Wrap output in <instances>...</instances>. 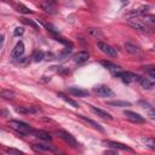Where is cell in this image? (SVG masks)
Returning <instances> with one entry per match:
<instances>
[{
  "label": "cell",
  "mask_w": 155,
  "mask_h": 155,
  "mask_svg": "<svg viewBox=\"0 0 155 155\" xmlns=\"http://www.w3.org/2000/svg\"><path fill=\"white\" fill-rule=\"evenodd\" d=\"M54 133H56L61 139H63L68 145H70V147H73V148H78V147H79V143L76 142V139L74 138V136H71L69 132H67V131H64V130H56Z\"/></svg>",
  "instance_id": "7a4b0ae2"
},
{
  "label": "cell",
  "mask_w": 155,
  "mask_h": 155,
  "mask_svg": "<svg viewBox=\"0 0 155 155\" xmlns=\"http://www.w3.org/2000/svg\"><path fill=\"white\" fill-rule=\"evenodd\" d=\"M17 7H18V11H19V12H22V13H31V11H30L28 7H25V6L21 5V4H19Z\"/></svg>",
  "instance_id": "1f68e13d"
},
{
  "label": "cell",
  "mask_w": 155,
  "mask_h": 155,
  "mask_svg": "<svg viewBox=\"0 0 155 155\" xmlns=\"http://www.w3.org/2000/svg\"><path fill=\"white\" fill-rule=\"evenodd\" d=\"M39 6L47 13H54V6L53 2H51L50 0H41L39 2Z\"/></svg>",
  "instance_id": "4fadbf2b"
},
{
  "label": "cell",
  "mask_w": 155,
  "mask_h": 155,
  "mask_svg": "<svg viewBox=\"0 0 155 155\" xmlns=\"http://www.w3.org/2000/svg\"><path fill=\"white\" fill-rule=\"evenodd\" d=\"M101 64H102L104 68H107L109 71H111V74H113V75H116L119 71H121V70H122L119 65H116V64H114V63H111V62H109V61H102V62H101Z\"/></svg>",
  "instance_id": "8fae6325"
},
{
  "label": "cell",
  "mask_w": 155,
  "mask_h": 155,
  "mask_svg": "<svg viewBox=\"0 0 155 155\" xmlns=\"http://www.w3.org/2000/svg\"><path fill=\"white\" fill-rule=\"evenodd\" d=\"M31 149L35 150V151H50V153H54L57 151L52 145H46V144H41V143H38V144H33L31 145Z\"/></svg>",
  "instance_id": "7c38bea8"
},
{
  "label": "cell",
  "mask_w": 155,
  "mask_h": 155,
  "mask_svg": "<svg viewBox=\"0 0 155 155\" xmlns=\"http://www.w3.org/2000/svg\"><path fill=\"white\" fill-rule=\"evenodd\" d=\"M23 53H24V44L22 41H18L11 51V56L13 58H19V57L23 56Z\"/></svg>",
  "instance_id": "30bf717a"
},
{
  "label": "cell",
  "mask_w": 155,
  "mask_h": 155,
  "mask_svg": "<svg viewBox=\"0 0 155 155\" xmlns=\"http://www.w3.org/2000/svg\"><path fill=\"white\" fill-rule=\"evenodd\" d=\"M87 31H88L91 35H93L94 38H101V36H102V31H101L98 28H88Z\"/></svg>",
  "instance_id": "4316f807"
},
{
  "label": "cell",
  "mask_w": 155,
  "mask_h": 155,
  "mask_svg": "<svg viewBox=\"0 0 155 155\" xmlns=\"http://www.w3.org/2000/svg\"><path fill=\"white\" fill-rule=\"evenodd\" d=\"M143 22L149 27L155 29V16L153 15H143Z\"/></svg>",
  "instance_id": "ffe728a7"
},
{
  "label": "cell",
  "mask_w": 155,
  "mask_h": 155,
  "mask_svg": "<svg viewBox=\"0 0 155 155\" xmlns=\"http://www.w3.org/2000/svg\"><path fill=\"white\" fill-rule=\"evenodd\" d=\"M148 6H140V7H138V8H134V10H131L130 12H127L126 15H125V18H136V17H138V16H143V15H145V12L148 11Z\"/></svg>",
  "instance_id": "ba28073f"
},
{
  "label": "cell",
  "mask_w": 155,
  "mask_h": 155,
  "mask_svg": "<svg viewBox=\"0 0 155 155\" xmlns=\"http://www.w3.org/2000/svg\"><path fill=\"white\" fill-rule=\"evenodd\" d=\"M127 24L136 29V30H140V31H148L149 30V27L143 22V21H139L137 18H128L127 19Z\"/></svg>",
  "instance_id": "5b68a950"
},
{
  "label": "cell",
  "mask_w": 155,
  "mask_h": 155,
  "mask_svg": "<svg viewBox=\"0 0 155 155\" xmlns=\"http://www.w3.org/2000/svg\"><path fill=\"white\" fill-rule=\"evenodd\" d=\"M56 40H57V41H59V42H62V44H64V45H71L69 41L64 40V39H63V38H61V36H56Z\"/></svg>",
  "instance_id": "e575fe53"
},
{
  "label": "cell",
  "mask_w": 155,
  "mask_h": 155,
  "mask_svg": "<svg viewBox=\"0 0 155 155\" xmlns=\"http://www.w3.org/2000/svg\"><path fill=\"white\" fill-rule=\"evenodd\" d=\"M145 70H147V73L155 80V67H148Z\"/></svg>",
  "instance_id": "d6a6232c"
},
{
  "label": "cell",
  "mask_w": 155,
  "mask_h": 155,
  "mask_svg": "<svg viewBox=\"0 0 155 155\" xmlns=\"http://www.w3.org/2000/svg\"><path fill=\"white\" fill-rule=\"evenodd\" d=\"M115 76H116V78H120L125 84H131V82H133V81H137V82H138L139 79H140L139 75H137V74H134V73H131V71H124V70L119 71Z\"/></svg>",
  "instance_id": "3957f363"
},
{
  "label": "cell",
  "mask_w": 155,
  "mask_h": 155,
  "mask_svg": "<svg viewBox=\"0 0 155 155\" xmlns=\"http://www.w3.org/2000/svg\"><path fill=\"white\" fill-rule=\"evenodd\" d=\"M125 48H126V51H127L128 53H131V54H133V56H142L140 48H139L138 46L131 44V42H125Z\"/></svg>",
  "instance_id": "5bb4252c"
},
{
  "label": "cell",
  "mask_w": 155,
  "mask_h": 155,
  "mask_svg": "<svg viewBox=\"0 0 155 155\" xmlns=\"http://www.w3.org/2000/svg\"><path fill=\"white\" fill-rule=\"evenodd\" d=\"M5 151H6L7 154H15V155H21V154H23V151L17 150V149H13V148H6Z\"/></svg>",
  "instance_id": "f546056e"
},
{
  "label": "cell",
  "mask_w": 155,
  "mask_h": 155,
  "mask_svg": "<svg viewBox=\"0 0 155 155\" xmlns=\"http://www.w3.org/2000/svg\"><path fill=\"white\" fill-rule=\"evenodd\" d=\"M88 57H90V54H88L87 51H79L78 53L74 54L73 59H74L75 63H84L88 59Z\"/></svg>",
  "instance_id": "9a60e30c"
},
{
  "label": "cell",
  "mask_w": 155,
  "mask_h": 155,
  "mask_svg": "<svg viewBox=\"0 0 155 155\" xmlns=\"http://www.w3.org/2000/svg\"><path fill=\"white\" fill-rule=\"evenodd\" d=\"M103 144H105L107 147L114 148V149H120V150H126V151H133V149H131L128 145L119 143V142H114V140H103Z\"/></svg>",
  "instance_id": "9c48e42d"
},
{
  "label": "cell",
  "mask_w": 155,
  "mask_h": 155,
  "mask_svg": "<svg viewBox=\"0 0 155 155\" xmlns=\"http://www.w3.org/2000/svg\"><path fill=\"white\" fill-rule=\"evenodd\" d=\"M138 82L142 85L143 88H151V87H153V82L149 81V79H147V78H142V76H140V79H139Z\"/></svg>",
  "instance_id": "cb8c5ba5"
},
{
  "label": "cell",
  "mask_w": 155,
  "mask_h": 155,
  "mask_svg": "<svg viewBox=\"0 0 155 155\" xmlns=\"http://www.w3.org/2000/svg\"><path fill=\"white\" fill-rule=\"evenodd\" d=\"M4 44H5V36H4V35H1V48L4 47Z\"/></svg>",
  "instance_id": "d590c367"
},
{
  "label": "cell",
  "mask_w": 155,
  "mask_h": 155,
  "mask_svg": "<svg viewBox=\"0 0 155 155\" xmlns=\"http://www.w3.org/2000/svg\"><path fill=\"white\" fill-rule=\"evenodd\" d=\"M148 116H149V119H150V120L155 121V109L149 110V111H148Z\"/></svg>",
  "instance_id": "836d02e7"
},
{
  "label": "cell",
  "mask_w": 155,
  "mask_h": 155,
  "mask_svg": "<svg viewBox=\"0 0 155 155\" xmlns=\"http://www.w3.org/2000/svg\"><path fill=\"white\" fill-rule=\"evenodd\" d=\"M91 110H92L94 114H97V116H99V117H102V119L113 120V116H111L108 111H105V110H103V109H99V108H96V107H92V105H91Z\"/></svg>",
  "instance_id": "2e32d148"
},
{
  "label": "cell",
  "mask_w": 155,
  "mask_h": 155,
  "mask_svg": "<svg viewBox=\"0 0 155 155\" xmlns=\"http://www.w3.org/2000/svg\"><path fill=\"white\" fill-rule=\"evenodd\" d=\"M0 96H1L4 99H12V98L15 97V93H13L12 91H10V90H2L1 93H0Z\"/></svg>",
  "instance_id": "d4e9b609"
},
{
  "label": "cell",
  "mask_w": 155,
  "mask_h": 155,
  "mask_svg": "<svg viewBox=\"0 0 155 155\" xmlns=\"http://www.w3.org/2000/svg\"><path fill=\"white\" fill-rule=\"evenodd\" d=\"M108 105H113V107H130L131 103L130 102H125V101H109L107 102Z\"/></svg>",
  "instance_id": "7402d4cb"
},
{
  "label": "cell",
  "mask_w": 155,
  "mask_h": 155,
  "mask_svg": "<svg viewBox=\"0 0 155 155\" xmlns=\"http://www.w3.org/2000/svg\"><path fill=\"white\" fill-rule=\"evenodd\" d=\"M22 21L25 23V24H28V25H30V27H33L35 30H39L40 28H39V25L34 22V21H31V19H27V18H22Z\"/></svg>",
  "instance_id": "83f0119b"
},
{
  "label": "cell",
  "mask_w": 155,
  "mask_h": 155,
  "mask_svg": "<svg viewBox=\"0 0 155 155\" xmlns=\"http://www.w3.org/2000/svg\"><path fill=\"white\" fill-rule=\"evenodd\" d=\"M97 46L98 48L107 56H110V57H116L117 56V52H116V48H114L111 45L107 44V42H103V41H98L97 42Z\"/></svg>",
  "instance_id": "277c9868"
},
{
  "label": "cell",
  "mask_w": 155,
  "mask_h": 155,
  "mask_svg": "<svg viewBox=\"0 0 155 155\" xmlns=\"http://www.w3.org/2000/svg\"><path fill=\"white\" fill-rule=\"evenodd\" d=\"M31 133H33L36 138H40V139H42V140H51V139H52V137L50 136V133L46 132V131H42V130H33Z\"/></svg>",
  "instance_id": "e0dca14e"
},
{
  "label": "cell",
  "mask_w": 155,
  "mask_h": 155,
  "mask_svg": "<svg viewBox=\"0 0 155 155\" xmlns=\"http://www.w3.org/2000/svg\"><path fill=\"white\" fill-rule=\"evenodd\" d=\"M44 58H45V53H44L42 51H35L34 54H33L34 62H40V61H42Z\"/></svg>",
  "instance_id": "484cf974"
},
{
  "label": "cell",
  "mask_w": 155,
  "mask_h": 155,
  "mask_svg": "<svg viewBox=\"0 0 155 155\" xmlns=\"http://www.w3.org/2000/svg\"><path fill=\"white\" fill-rule=\"evenodd\" d=\"M93 92L101 97H111L114 94L113 90L110 87H108L107 85H98V86L93 87Z\"/></svg>",
  "instance_id": "8992f818"
},
{
  "label": "cell",
  "mask_w": 155,
  "mask_h": 155,
  "mask_svg": "<svg viewBox=\"0 0 155 155\" xmlns=\"http://www.w3.org/2000/svg\"><path fill=\"white\" fill-rule=\"evenodd\" d=\"M8 126L12 130H15L16 132H18L19 134H23V136L28 134V133H31V131H33L28 124H25L23 121H19V120H11V121H8Z\"/></svg>",
  "instance_id": "6da1fadb"
},
{
  "label": "cell",
  "mask_w": 155,
  "mask_h": 155,
  "mask_svg": "<svg viewBox=\"0 0 155 155\" xmlns=\"http://www.w3.org/2000/svg\"><path fill=\"white\" fill-rule=\"evenodd\" d=\"M79 117L80 119H82L84 121H86L87 124H90L93 128H96V130H98L99 132H104V128L98 124V122H96V121H93V120H91V119H88V117H86V116H84V115H79Z\"/></svg>",
  "instance_id": "d6986e66"
},
{
  "label": "cell",
  "mask_w": 155,
  "mask_h": 155,
  "mask_svg": "<svg viewBox=\"0 0 155 155\" xmlns=\"http://www.w3.org/2000/svg\"><path fill=\"white\" fill-rule=\"evenodd\" d=\"M16 111L19 114H29V107H16Z\"/></svg>",
  "instance_id": "f1b7e54d"
},
{
  "label": "cell",
  "mask_w": 155,
  "mask_h": 155,
  "mask_svg": "<svg viewBox=\"0 0 155 155\" xmlns=\"http://www.w3.org/2000/svg\"><path fill=\"white\" fill-rule=\"evenodd\" d=\"M69 92L73 93L74 96H78V97H85V96L88 94V91L81 90V88H78V87H69Z\"/></svg>",
  "instance_id": "44dd1931"
},
{
  "label": "cell",
  "mask_w": 155,
  "mask_h": 155,
  "mask_svg": "<svg viewBox=\"0 0 155 155\" xmlns=\"http://www.w3.org/2000/svg\"><path fill=\"white\" fill-rule=\"evenodd\" d=\"M23 33H24L23 27H17V28H15V30H13V35H15V36H21Z\"/></svg>",
  "instance_id": "4dcf8cb0"
},
{
  "label": "cell",
  "mask_w": 155,
  "mask_h": 155,
  "mask_svg": "<svg viewBox=\"0 0 155 155\" xmlns=\"http://www.w3.org/2000/svg\"><path fill=\"white\" fill-rule=\"evenodd\" d=\"M58 97H59V98H62V99H63L64 102H67L68 104H70V105H73L74 108H78V107H79V105H78V103H76L75 101H73L71 98H68V97H67L65 94H63V93H61V92L58 93Z\"/></svg>",
  "instance_id": "603a6c76"
},
{
  "label": "cell",
  "mask_w": 155,
  "mask_h": 155,
  "mask_svg": "<svg viewBox=\"0 0 155 155\" xmlns=\"http://www.w3.org/2000/svg\"><path fill=\"white\" fill-rule=\"evenodd\" d=\"M124 115L126 116V119H128L130 121L136 122V124H142V122L145 121V119H144L140 114L134 113V111H131V110H125V111H124Z\"/></svg>",
  "instance_id": "52a82bcc"
},
{
  "label": "cell",
  "mask_w": 155,
  "mask_h": 155,
  "mask_svg": "<svg viewBox=\"0 0 155 155\" xmlns=\"http://www.w3.org/2000/svg\"><path fill=\"white\" fill-rule=\"evenodd\" d=\"M140 142H142V144H143L145 148H148V149H150V150H155V138L143 137V138L140 139Z\"/></svg>",
  "instance_id": "ac0fdd59"
}]
</instances>
